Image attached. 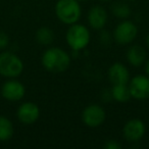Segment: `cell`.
<instances>
[{
  "mask_svg": "<svg viewBox=\"0 0 149 149\" xmlns=\"http://www.w3.org/2000/svg\"><path fill=\"white\" fill-rule=\"evenodd\" d=\"M70 55L60 47H49L43 52L41 63L47 72L53 74L63 72L70 65Z\"/></svg>",
  "mask_w": 149,
  "mask_h": 149,
  "instance_id": "1",
  "label": "cell"
},
{
  "mask_svg": "<svg viewBox=\"0 0 149 149\" xmlns=\"http://www.w3.org/2000/svg\"><path fill=\"white\" fill-rule=\"evenodd\" d=\"M54 13L60 23L64 25H74L82 17L81 2L78 0H57L54 6Z\"/></svg>",
  "mask_w": 149,
  "mask_h": 149,
  "instance_id": "2",
  "label": "cell"
},
{
  "mask_svg": "<svg viewBox=\"0 0 149 149\" xmlns=\"http://www.w3.org/2000/svg\"><path fill=\"white\" fill-rule=\"evenodd\" d=\"M65 41L74 52H80L88 47L91 41V34L88 27L76 23L68 27L65 33Z\"/></svg>",
  "mask_w": 149,
  "mask_h": 149,
  "instance_id": "3",
  "label": "cell"
},
{
  "mask_svg": "<svg viewBox=\"0 0 149 149\" xmlns=\"http://www.w3.org/2000/svg\"><path fill=\"white\" fill-rule=\"evenodd\" d=\"M24 62L17 54L11 51L0 53V76L6 79L19 78L24 72Z\"/></svg>",
  "mask_w": 149,
  "mask_h": 149,
  "instance_id": "4",
  "label": "cell"
},
{
  "mask_svg": "<svg viewBox=\"0 0 149 149\" xmlns=\"http://www.w3.org/2000/svg\"><path fill=\"white\" fill-rule=\"evenodd\" d=\"M138 35V27L135 23L129 19H123L114 28L112 37L113 41L118 45H129Z\"/></svg>",
  "mask_w": 149,
  "mask_h": 149,
  "instance_id": "5",
  "label": "cell"
},
{
  "mask_svg": "<svg viewBox=\"0 0 149 149\" xmlns=\"http://www.w3.org/2000/svg\"><path fill=\"white\" fill-rule=\"evenodd\" d=\"M105 120L106 111L99 104H89L82 111V122L88 128H98Z\"/></svg>",
  "mask_w": 149,
  "mask_h": 149,
  "instance_id": "6",
  "label": "cell"
},
{
  "mask_svg": "<svg viewBox=\"0 0 149 149\" xmlns=\"http://www.w3.org/2000/svg\"><path fill=\"white\" fill-rule=\"evenodd\" d=\"M131 97L143 101L149 99V77L147 74H136L128 83Z\"/></svg>",
  "mask_w": 149,
  "mask_h": 149,
  "instance_id": "7",
  "label": "cell"
},
{
  "mask_svg": "<svg viewBox=\"0 0 149 149\" xmlns=\"http://www.w3.org/2000/svg\"><path fill=\"white\" fill-rule=\"evenodd\" d=\"M0 93L6 101L17 102L25 97L26 87L21 81L17 80V78L8 79L2 84Z\"/></svg>",
  "mask_w": 149,
  "mask_h": 149,
  "instance_id": "8",
  "label": "cell"
},
{
  "mask_svg": "<svg viewBox=\"0 0 149 149\" xmlns=\"http://www.w3.org/2000/svg\"><path fill=\"white\" fill-rule=\"evenodd\" d=\"M146 132V127L143 120L140 118L129 120L123 128V137L128 142L135 143L140 141L144 137Z\"/></svg>",
  "mask_w": 149,
  "mask_h": 149,
  "instance_id": "9",
  "label": "cell"
},
{
  "mask_svg": "<svg viewBox=\"0 0 149 149\" xmlns=\"http://www.w3.org/2000/svg\"><path fill=\"white\" fill-rule=\"evenodd\" d=\"M17 118L21 124L25 126L33 125L40 118V108L31 101L23 102L17 110Z\"/></svg>",
  "mask_w": 149,
  "mask_h": 149,
  "instance_id": "10",
  "label": "cell"
},
{
  "mask_svg": "<svg viewBox=\"0 0 149 149\" xmlns=\"http://www.w3.org/2000/svg\"><path fill=\"white\" fill-rule=\"evenodd\" d=\"M87 21L91 29L101 31L108 22V13L103 6L94 5L88 11Z\"/></svg>",
  "mask_w": 149,
  "mask_h": 149,
  "instance_id": "11",
  "label": "cell"
},
{
  "mask_svg": "<svg viewBox=\"0 0 149 149\" xmlns=\"http://www.w3.org/2000/svg\"><path fill=\"white\" fill-rule=\"evenodd\" d=\"M107 77L112 85H128L130 82L131 74L128 68L122 62H114L108 68Z\"/></svg>",
  "mask_w": 149,
  "mask_h": 149,
  "instance_id": "12",
  "label": "cell"
},
{
  "mask_svg": "<svg viewBox=\"0 0 149 149\" xmlns=\"http://www.w3.org/2000/svg\"><path fill=\"white\" fill-rule=\"evenodd\" d=\"M127 60H128L129 64L134 68H139L142 64L145 63L147 59V53L144 47L138 44H134V45L130 46L129 49L127 50Z\"/></svg>",
  "mask_w": 149,
  "mask_h": 149,
  "instance_id": "13",
  "label": "cell"
},
{
  "mask_svg": "<svg viewBox=\"0 0 149 149\" xmlns=\"http://www.w3.org/2000/svg\"><path fill=\"white\" fill-rule=\"evenodd\" d=\"M15 134V127L10 120L5 116H0V142H7Z\"/></svg>",
  "mask_w": 149,
  "mask_h": 149,
  "instance_id": "14",
  "label": "cell"
},
{
  "mask_svg": "<svg viewBox=\"0 0 149 149\" xmlns=\"http://www.w3.org/2000/svg\"><path fill=\"white\" fill-rule=\"evenodd\" d=\"M110 92H111L112 100L118 102V103H126L132 98L130 90H129V86L124 85V84L112 85Z\"/></svg>",
  "mask_w": 149,
  "mask_h": 149,
  "instance_id": "15",
  "label": "cell"
},
{
  "mask_svg": "<svg viewBox=\"0 0 149 149\" xmlns=\"http://www.w3.org/2000/svg\"><path fill=\"white\" fill-rule=\"evenodd\" d=\"M54 32L52 29L48 27H40L39 29L36 31L35 34V39L39 45L42 46H50L54 41Z\"/></svg>",
  "mask_w": 149,
  "mask_h": 149,
  "instance_id": "16",
  "label": "cell"
},
{
  "mask_svg": "<svg viewBox=\"0 0 149 149\" xmlns=\"http://www.w3.org/2000/svg\"><path fill=\"white\" fill-rule=\"evenodd\" d=\"M111 13L116 17L120 19H127L128 17H130L132 10H131L130 6L128 3L124 2V1H116L111 4L110 7Z\"/></svg>",
  "mask_w": 149,
  "mask_h": 149,
  "instance_id": "17",
  "label": "cell"
},
{
  "mask_svg": "<svg viewBox=\"0 0 149 149\" xmlns=\"http://www.w3.org/2000/svg\"><path fill=\"white\" fill-rule=\"evenodd\" d=\"M98 40H99L101 45L109 46L110 44H111V42L113 41V37H112V34H110L109 32H107V31H104V30L102 29L99 36H98Z\"/></svg>",
  "mask_w": 149,
  "mask_h": 149,
  "instance_id": "18",
  "label": "cell"
},
{
  "mask_svg": "<svg viewBox=\"0 0 149 149\" xmlns=\"http://www.w3.org/2000/svg\"><path fill=\"white\" fill-rule=\"evenodd\" d=\"M10 38L6 32L0 30V50H4L5 48L8 47Z\"/></svg>",
  "mask_w": 149,
  "mask_h": 149,
  "instance_id": "19",
  "label": "cell"
},
{
  "mask_svg": "<svg viewBox=\"0 0 149 149\" xmlns=\"http://www.w3.org/2000/svg\"><path fill=\"white\" fill-rule=\"evenodd\" d=\"M104 148L105 149H120L122 145L116 140H108L104 144Z\"/></svg>",
  "mask_w": 149,
  "mask_h": 149,
  "instance_id": "20",
  "label": "cell"
},
{
  "mask_svg": "<svg viewBox=\"0 0 149 149\" xmlns=\"http://www.w3.org/2000/svg\"><path fill=\"white\" fill-rule=\"evenodd\" d=\"M145 74L149 77V58L145 61Z\"/></svg>",
  "mask_w": 149,
  "mask_h": 149,
  "instance_id": "21",
  "label": "cell"
},
{
  "mask_svg": "<svg viewBox=\"0 0 149 149\" xmlns=\"http://www.w3.org/2000/svg\"><path fill=\"white\" fill-rule=\"evenodd\" d=\"M146 44H147V46H148V48H149V33H148V35L146 36Z\"/></svg>",
  "mask_w": 149,
  "mask_h": 149,
  "instance_id": "22",
  "label": "cell"
},
{
  "mask_svg": "<svg viewBox=\"0 0 149 149\" xmlns=\"http://www.w3.org/2000/svg\"><path fill=\"white\" fill-rule=\"evenodd\" d=\"M100 2H108V1H111V0H98Z\"/></svg>",
  "mask_w": 149,
  "mask_h": 149,
  "instance_id": "23",
  "label": "cell"
},
{
  "mask_svg": "<svg viewBox=\"0 0 149 149\" xmlns=\"http://www.w3.org/2000/svg\"><path fill=\"white\" fill-rule=\"evenodd\" d=\"M79 2H85V1H87V0H78Z\"/></svg>",
  "mask_w": 149,
  "mask_h": 149,
  "instance_id": "24",
  "label": "cell"
},
{
  "mask_svg": "<svg viewBox=\"0 0 149 149\" xmlns=\"http://www.w3.org/2000/svg\"><path fill=\"white\" fill-rule=\"evenodd\" d=\"M130 1H135V0H130Z\"/></svg>",
  "mask_w": 149,
  "mask_h": 149,
  "instance_id": "25",
  "label": "cell"
}]
</instances>
